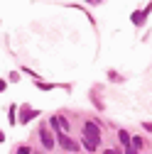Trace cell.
Returning <instances> with one entry per match:
<instances>
[{"label": "cell", "mask_w": 152, "mask_h": 154, "mask_svg": "<svg viewBox=\"0 0 152 154\" xmlns=\"http://www.w3.org/2000/svg\"><path fill=\"white\" fill-rule=\"evenodd\" d=\"M84 140L98 144V142H101V127H98L96 122H86V125H84Z\"/></svg>", "instance_id": "1"}, {"label": "cell", "mask_w": 152, "mask_h": 154, "mask_svg": "<svg viewBox=\"0 0 152 154\" xmlns=\"http://www.w3.org/2000/svg\"><path fill=\"white\" fill-rule=\"evenodd\" d=\"M56 142H59V147H64L66 152H79V142L71 140V137H66L64 132H56Z\"/></svg>", "instance_id": "2"}, {"label": "cell", "mask_w": 152, "mask_h": 154, "mask_svg": "<svg viewBox=\"0 0 152 154\" xmlns=\"http://www.w3.org/2000/svg\"><path fill=\"white\" fill-rule=\"evenodd\" d=\"M52 127L56 130V132H69V122H66V118H62V115H52Z\"/></svg>", "instance_id": "3"}, {"label": "cell", "mask_w": 152, "mask_h": 154, "mask_svg": "<svg viewBox=\"0 0 152 154\" xmlns=\"http://www.w3.org/2000/svg\"><path fill=\"white\" fill-rule=\"evenodd\" d=\"M40 140H42L44 149H52V147H54V140H52V134H49L47 127H40Z\"/></svg>", "instance_id": "4"}, {"label": "cell", "mask_w": 152, "mask_h": 154, "mask_svg": "<svg viewBox=\"0 0 152 154\" xmlns=\"http://www.w3.org/2000/svg\"><path fill=\"white\" fill-rule=\"evenodd\" d=\"M34 115H37V110H25V112H22V118H20V122H27V120H32Z\"/></svg>", "instance_id": "5"}, {"label": "cell", "mask_w": 152, "mask_h": 154, "mask_svg": "<svg viewBox=\"0 0 152 154\" xmlns=\"http://www.w3.org/2000/svg\"><path fill=\"white\" fill-rule=\"evenodd\" d=\"M118 137H120V142H123V144H125V147H128V144H130V134H128V132H125V130H120V132H118Z\"/></svg>", "instance_id": "6"}, {"label": "cell", "mask_w": 152, "mask_h": 154, "mask_svg": "<svg viewBox=\"0 0 152 154\" xmlns=\"http://www.w3.org/2000/svg\"><path fill=\"white\" fill-rule=\"evenodd\" d=\"M130 144H132V149H140V147H142V140H140V137H132Z\"/></svg>", "instance_id": "7"}, {"label": "cell", "mask_w": 152, "mask_h": 154, "mask_svg": "<svg viewBox=\"0 0 152 154\" xmlns=\"http://www.w3.org/2000/svg\"><path fill=\"white\" fill-rule=\"evenodd\" d=\"M84 147H86L88 152H96V144H93V142H88V140H84Z\"/></svg>", "instance_id": "8"}, {"label": "cell", "mask_w": 152, "mask_h": 154, "mask_svg": "<svg viewBox=\"0 0 152 154\" xmlns=\"http://www.w3.org/2000/svg\"><path fill=\"white\" fill-rule=\"evenodd\" d=\"M17 154H30V149H27V147H20V149H17Z\"/></svg>", "instance_id": "9"}, {"label": "cell", "mask_w": 152, "mask_h": 154, "mask_svg": "<svg viewBox=\"0 0 152 154\" xmlns=\"http://www.w3.org/2000/svg\"><path fill=\"white\" fill-rule=\"evenodd\" d=\"M128 154H138V149H132V147H128Z\"/></svg>", "instance_id": "10"}, {"label": "cell", "mask_w": 152, "mask_h": 154, "mask_svg": "<svg viewBox=\"0 0 152 154\" xmlns=\"http://www.w3.org/2000/svg\"><path fill=\"white\" fill-rule=\"evenodd\" d=\"M145 130H150V132H152V122H145Z\"/></svg>", "instance_id": "11"}, {"label": "cell", "mask_w": 152, "mask_h": 154, "mask_svg": "<svg viewBox=\"0 0 152 154\" xmlns=\"http://www.w3.org/2000/svg\"><path fill=\"white\" fill-rule=\"evenodd\" d=\"M0 91H5V81H0Z\"/></svg>", "instance_id": "12"}, {"label": "cell", "mask_w": 152, "mask_h": 154, "mask_svg": "<svg viewBox=\"0 0 152 154\" xmlns=\"http://www.w3.org/2000/svg\"><path fill=\"white\" fill-rule=\"evenodd\" d=\"M103 154H113V149H108V152H103Z\"/></svg>", "instance_id": "13"}, {"label": "cell", "mask_w": 152, "mask_h": 154, "mask_svg": "<svg viewBox=\"0 0 152 154\" xmlns=\"http://www.w3.org/2000/svg\"><path fill=\"white\" fill-rule=\"evenodd\" d=\"M113 154H120V152H118V149H113Z\"/></svg>", "instance_id": "14"}]
</instances>
